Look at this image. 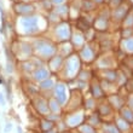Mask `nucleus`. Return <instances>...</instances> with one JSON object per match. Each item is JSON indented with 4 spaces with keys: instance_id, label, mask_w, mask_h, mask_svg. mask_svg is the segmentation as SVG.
I'll return each instance as SVG.
<instances>
[{
    "instance_id": "nucleus-19",
    "label": "nucleus",
    "mask_w": 133,
    "mask_h": 133,
    "mask_svg": "<svg viewBox=\"0 0 133 133\" xmlns=\"http://www.w3.org/2000/svg\"><path fill=\"white\" fill-rule=\"evenodd\" d=\"M86 42L87 41H86V39H85L84 33L79 32V30H73V35H71V39H70V44L73 45L74 50H75L76 52L84 47Z\"/></svg>"
},
{
    "instance_id": "nucleus-2",
    "label": "nucleus",
    "mask_w": 133,
    "mask_h": 133,
    "mask_svg": "<svg viewBox=\"0 0 133 133\" xmlns=\"http://www.w3.org/2000/svg\"><path fill=\"white\" fill-rule=\"evenodd\" d=\"M34 56L42 62H47L58 52V44L47 36H35L32 41Z\"/></svg>"
},
{
    "instance_id": "nucleus-9",
    "label": "nucleus",
    "mask_w": 133,
    "mask_h": 133,
    "mask_svg": "<svg viewBox=\"0 0 133 133\" xmlns=\"http://www.w3.org/2000/svg\"><path fill=\"white\" fill-rule=\"evenodd\" d=\"M32 105L34 110L36 111V114H39L42 117H46L50 114L49 99L45 98L42 95H39L34 98H32Z\"/></svg>"
},
{
    "instance_id": "nucleus-41",
    "label": "nucleus",
    "mask_w": 133,
    "mask_h": 133,
    "mask_svg": "<svg viewBox=\"0 0 133 133\" xmlns=\"http://www.w3.org/2000/svg\"><path fill=\"white\" fill-rule=\"evenodd\" d=\"M5 70H6L9 74H12L15 71V66H14V62H9L6 61V66H5Z\"/></svg>"
},
{
    "instance_id": "nucleus-16",
    "label": "nucleus",
    "mask_w": 133,
    "mask_h": 133,
    "mask_svg": "<svg viewBox=\"0 0 133 133\" xmlns=\"http://www.w3.org/2000/svg\"><path fill=\"white\" fill-rule=\"evenodd\" d=\"M96 111L98 112L99 116H101L103 120L108 119V117H110V119L114 120V117H115V110H114V109L111 108V105L107 102V99H105V101L99 102Z\"/></svg>"
},
{
    "instance_id": "nucleus-25",
    "label": "nucleus",
    "mask_w": 133,
    "mask_h": 133,
    "mask_svg": "<svg viewBox=\"0 0 133 133\" xmlns=\"http://www.w3.org/2000/svg\"><path fill=\"white\" fill-rule=\"evenodd\" d=\"M25 92L29 97H36V96L40 95V90H39L38 84H35L34 81H29V82H25Z\"/></svg>"
},
{
    "instance_id": "nucleus-33",
    "label": "nucleus",
    "mask_w": 133,
    "mask_h": 133,
    "mask_svg": "<svg viewBox=\"0 0 133 133\" xmlns=\"http://www.w3.org/2000/svg\"><path fill=\"white\" fill-rule=\"evenodd\" d=\"M40 128H41L42 132H47V131H51L53 130L55 127H56V123L53 122V121H51V120H49L47 117H42L41 120H40Z\"/></svg>"
},
{
    "instance_id": "nucleus-6",
    "label": "nucleus",
    "mask_w": 133,
    "mask_h": 133,
    "mask_svg": "<svg viewBox=\"0 0 133 133\" xmlns=\"http://www.w3.org/2000/svg\"><path fill=\"white\" fill-rule=\"evenodd\" d=\"M63 121L68 128H79L82 123L86 122V111L82 108L71 112H65Z\"/></svg>"
},
{
    "instance_id": "nucleus-21",
    "label": "nucleus",
    "mask_w": 133,
    "mask_h": 133,
    "mask_svg": "<svg viewBox=\"0 0 133 133\" xmlns=\"http://www.w3.org/2000/svg\"><path fill=\"white\" fill-rule=\"evenodd\" d=\"M92 28V22H90L84 16H79L75 19V30H79L81 33H86Z\"/></svg>"
},
{
    "instance_id": "nucleus-1",
    "label": "nucleus",
    "mask_w": 133,
    "mask_h": 133,
    "mask_svg": "<svg viewBox=\"0 0 133 133\" xmlns=\"http://www.w3.org/2000/svg\"><path fill=\"white\" fill-rule=\"evenodd\" d=\"M42 22H47V19L38 14L22 16V17H18L16 22V30L21 33L22 36L35 38L45 32V29H47L49 24H42Z\"/></svg>"
},
{
    "instance_id": "nucleus-8",
    "label": "nucleus",
    "mask_w": 133,
    "mask_h": 133,
    "mask_svg": "<svg viewBox=\"0 0 133 133\" xmlns=\"http://www.w3.org/2000/svg\"><path fill=\"white\" fill-rule=\"evenodd\" d=\"M52 97L59 103L62 107H65L69 99V95H68V88H66V82L62 80H58L55 85V87L52 90Z\"/></svg>"
},
{
    "instance_id": "nucleus-35",
    "label": "nucleus",
    "mask_w": 133,
    "mask_h": 133,
    "mask_svg": "<svg viewBox=\"0 0 133 133\" xmlns=\"http://www.w3.org/2000/svg\"><path fill=\"white\" fill-rule=\"evenodd\" d=\"M122 28H133V10H130V12L127 14L125 19L121 23Z\"/></svg>"
},
{
    "instance_id": "nucleus-3",
    "label": "nucleus",
    "mask_w": 133,
    "mask_h": 133,
    "mask_svg": "<svg viewBox=\"0 0 133 133\" xmlns=\"http://www.w3.org/2000/svg\"><path fill=\"white\" fill-rule=\"evenodd\" d=\"M82 61L79 57V53L74 52L73 55H70L69 57H66L64 59V64L63 68L61 70V73L58 74L59 75V80L64 81H71L74 79H76L77 74L80 73V70L82 69Z\"/></svg>"
},
{
    "instance_id": "nucleus-47",
    "label": "nucleus",
    "mask_w": 133,
    "mask_h": 133,
    "mask_svg": "<svg viewBox=\"0 0 133 133\" xmlns=\"http://www.w3.org/2000/svg\"><path fill=\"white\" fill-rule=\"evenodd\" d=\"M44 133H59V131H58V128H57V127H55L53 130L47 131V132H44Z\"/></svg>"
},
{
    "instance_id": "nucleus-30",
    "label": "nucleus",
    "mask_w": 133,
    "mask_h": 133,
    "mask_svg": "<svg viewBox=\"0 0 133 133\" xmlns=\"http://www.w3.org/2000/svg\"><path fill=\"white\" fill-rule=\"evenodd\" d=\"M92 79H93V75H92L91 70H88L87 68H85V69L82 68L76 76L77 81H84V82H87V84H90V81H91Z\"/></svg>"
},
{
    "instance_id": "nucleus-24",
    "label": "nucleus",
    "mask_w": 133,
    "mask_h": 133,
    "mask_svg": "<svg viewBox=\"0 0 133 133\" xmlns=\"http://www.w3.org/2000/svg\"><path fill=\"white\" fill-rule=\"evenodd\" d=\"M55 12H56L62 21H68V18L70 17V6L69 4H64V5H59V6H56L55 9Z\"/></svg>"
},
{
    "instance_id": "nucleus-20",
    "label": "nucleus",
    "mask_w": 133,
    "mask_h": 133,
    "mask_svg": "<svg viewBox=\"0 0 133 133\" xmlns=\"http://www.w3.org/2000/svg\"><path fill=\"white\" fill-rule=\"evenodd\" d=\"M99 75L98 77L102 81H108V82H112L116 84L117 77H119V71L115 69H107V70H99Z\"/></svg>"
},
{
    "instance_id": "nucleus-49",
    "label": "nucleus",
    "mask_w": 133,
    "mask_h": 133,
    "mask_svg": "<svg viewBox=\"0 0 133 133\" xmlns=\"http://www.w3.org/2000/svg\"><path fill=\"white\" fill-rule=\"evenodd\" d=\"M17 132H18V133H23V131H22L21 126H17Z\"/></svg>"
},
{
    "instance_id": "nucleus-12",
    "label": "nucleus",
    "mask_w": 133,
    "mask_h": 133,
    "mask_svg": "<svg viewBox=\"0 0 133 133\" xmlns=\"http://www.w3.org/2000/svg\"><path fill=\"white\" fill-rule=\"evenodd\" d=\"M14 11L18 17L29 16V15L35 14L36 6H35L33 3H15L14 4Z\"/></svg>"
},
{
    "instance_id": "nucleus-45",
    "label": "nucleus",
    "mask_w": 133,
    "mask_h": 133,
    "mask_svg": "<svg viewBox=\"0 0 133 133\" xmlns=\"http://www.w3.org/2000/svg\"><path fill=\"white\" fill-rule=\"evenodd\" d=\"M5 104H6V101H5V97H4V95L0 92V105L1 107H5Z\"/></svg>"
},
{
    "instance_id": "nucleus-42",
    "label": "nucleus",
    "mask_w": 133,
    "mask_h": 133,
    "mask_svg": "<svg viewBox=\"0 0 133 133\" xmlns=\"http://www.w3.org/2000/svg\"><path fill=\"white\" fill-rule=\"evenodd\" d=\"M53 4V6H59V5H64V4H68L69 0H51Z\"/></svg>"
},
{
    "instance_id": "nucleus-36",
    "label": "nucleus",
    "mask_w": 133,
    "mask_h": 133,
    "mask_svg": "<svg viewBox=\"0 0 133 133\" xmlns=\"http://www.w3.org/2000/svg\"><path fill=\"white\" fill-rule=\"evenodd\" d=\"M39 5L41 6L42 10L46 11V14L50 12V11H52L53 9H55V6H53V4H52L51 0H41V1H39Z\"/></svg>"
},
{
    "instance_id": "nucleus-22",
    "label": "nucleus",
    "mask_w": 133,
    "mask_h": 133,
    "mask_svg": "<svg viewBox=\"0 0 133 133\" xmlns=\"http://www.w3.org/2000/svg\"><path fill=\"white\" fill-rule=\"evenodd\" d=\"M57 81L55 80V77L51 76L49 77V79H46V80L41 81V82H39L38 86H39V90H40V95L41 93H47V92H50V93H52V90L53 87H55V85H56Z\"/></svg>"
},
{
    "instance_id": "nucleus-27",
    "label": "nucleus",
    "mask_w": 133,
    "mask_h": 133,
    "mask_svg": "<svg viewBox=\"0 0 133 133\" xmlns=\"http://www.w3.org/2000/svg\"><path fill=\"white\" fill-rule=\"evenodd\" d=\"M49 108H50V112H52V114H58V115H61V114L64 111V108L56 99L53 98V97L49 98Z\"/></svg>"
},
{
    "instance_id": "nucleus-4",
    "label": "nucleus",
    "mask_w": 133,
    "mask_h": 133,
    "mask_svg": "<svg viewBox=\"0 0 133 133\" xmlns=\"http://www.w3.org/2000/svg\"><path fill=\"white\" fill-rule=\"evenodd\" d=\"M73 35V28L69 21H61L59 23L52 25L51 29V39L56 44H63L70 41Z\"/></svg>"
},
{
    "instance_id": "nucleus-48",
    "label": "nucleus",
    "mask_w": 133,
    "mask_h": 133,
    "mask_svg": "<svg viewBox=\"0 0 133 133\" xmlns=\"http://www.w3.org/2000/svg\"><path fill=\"white\" fill-rule=\"evenodd\" d=\"M32 0H16V3H30Z\"/></svg>"
},
{
    "instance_id": "nucleus-10",
    "label": "nucleus",
    "mask_w": 133,
    "mask_h": 133,
    "mask_svg": "<svg viewBox=\"0 0 133 133\" xmlns=\"http://www.w3.org/2000/svg\"><path fill=\"white\" fill-rule=\"evenodd\" d=\"M90 92H91V97L96 99V101H104L107 99V93L104 92L103 87H102V84H101V80L98 79V76H95L90 81Z\"/></svg>"
},
{
    "instance_id": "nucleus-13",
    "label": "nucleus",
    "mask_w": 133,
    "mask_h": 133,
    "mask_svg": "<svg viewBox=\"0 0 133 133\" xmlns=\"http://www.w3.org/2000/svg\"><path fill=\"white\" fill-rule=\"evenodd\" d=\"M115 56L104 53L102 56H98V58L96 59L95 64L96 68L98 70H107V69H114V63H115Z\"/></svg>"
},
{
    "instance_id": "nucleus-18",
    "label": "nucleus",
    "mask_w": 133,
    "mask_h": 133,
    "mask_svg": "<svg viewBox=\"0 0 133 133\" xmlns=\"http://www.w3.org/2000/svg\"><path fill=\"white\" fill-rule=\"evenodd\" d=\"M92 25H93V29H95L96 32L104 33V32L108 30L109 25H110V19H109V18L103 17V16L97 15V16L95 17V19H93Z\"/></svg>"
},
{
    "instance_id": "nucleus-44",
    "label": "nucleus",
    "mask_w": 133,
    "mask_h": 133,
    "mask_svg": "<svg viewBox=\"0 0 133 133\" xmlns=\"http://www.w3.org/2000/svg\"><path fill=\"white\" fill-rule=\"evenodd\" d=\"M11 130H12V123H11V122H7L6 125H5V128H4V132H5V133H9Z\"/></svg>"
},
{
    "instance_id": "nucleus-51",
    "label": "nucleus",
    "mask_w": 133,
    "mask_h": 133,
    "mask_svg": "<svg viewBox=\"0 0 133 133\" xmlns=\"http://www.w3.org/2000/svg\"><path fill=\"white\" fill-rule=\"evenodd\" d=\"M63 133H71V132H63Z\"/></svg>"
},
{
    "instance_id": "nucleus-43",
    "label": "nucleus",
    "mask_w": 133,
    "mask_h": 133,
    "mask_svg": "<svg viewBox=\"0 0 133 133\" xmlns=\"http://www.w3.org/2000/svg\"><path fill=\"white\" fill-rule=\"evenodd\" d=\"M126 105H127V107H128L130 109H132V110H133V95H131L130 97H128Z\"/></svg>"
},
{
    "instance_id": "nucleus-32",
    "label": "nucleus",
    "mask_w": 133,
    "mask_h": 133,
    "mask_svg": "<svg viewBox=\"0 0 133 133\" xmlns=\"http://www.w3.org/2000/svg\"><path fill=\"white\" fill-rule=\"evenodd\" d=\"M114 123H115L116 127H117L121 132H122V131L130 130V127H131L130 123L127 122V121H125L120 115H115V117H114Z\"/></svg>"
},
{
    "instance_id": "nucleus-37",
    "label": "nucleus",
    "mask_w": 133,
    "mask_h": 133,
    "mask_svg": "<svg viewBox=\"0 0 133 133\" xmlns=\"http://www.w3.org/2000/svg\"><path fill=\"white\" fill-rule=\"evenodd\" d=\"M79 132L80 133H97V130H96L95 127H92L91 125H88V123H82L79 128Z\"/></svg>"
},
{
    "instance_id": "nucleus-31",
    "label": "nucleus",
    "mask_w": 133,
    "mask_h": 133,
    "mask_svg": "<svg viewBox=\"0 0 133 133\" xmlns=\"http://www.w3.org/2000/svg\"><path fill=\"white\" fill-rule=\"evenodd\" d=\"M121 117H122L125 121H127V122L130 123V125H132L133 123V110L132 109H130L127 105H125L121 110H120V114H119Z\"/></svg>"
},
{
    "instance_id": "nucleus-40",
    "label": "nucleus",
    "mask_w": 133,
    "mask_h": 133,
    "mask_svg": "<svg viewBox=\"0 0 133 133\" xmlns=\"http://www.w3.org/2000/svg\"><path fill=\"white\" fill-rule=\"evenodd\" d=\"M5 91H6V99L9 102H11V101H12V92H11L10 84H6V85H5Z\"/></svg>"
},
{
    "instance_id": "nucleus-28",
    "label": "nucleus",
    "mask_w": 133,
    "mask_h": 133,
    "mask_svg": "<svg viewBox=\"0 0 133 133\" xmlns=\"http://www.w3.org/2000/svg\"><path fill=\"white\" fill-rule=\"evenodd\" d=\"M120 50L125 53H133V38L121 39L120 41Z\"/></svg>"
},
{
    "instance_id": "nucleus-50",
    "label": "nucleus",
    "mask_w": 133,
    "mask_h": 133,
    "mask_svg": "<svg viewBox=\"0 0 133 133\" xmlns=\"http://www.w3.org/2000/svg\"><path fill=\"white\" fill-rule=\"evenodd\" d=\"M35 1H38V3H39V1H41V0H35Z\"/></svg>"
},
{
    "instance_id": "nucleus-34",
    "label": "nucleus",
    "mask_w": 133,
    "mask_h": 133,
    "mask_svg": "<svg viewBox=\"0 0 133 133\" xmlns=\"http://www.w3.org/2000/svg\"><path fill=\"white\" fill-rule=\"evenodd\" d=\"M101 130L102 133H121V131L116 127L114 122H103Z\"/></svg>"
},
{
    "instance_id": "nucleus-7",
    "label": "nucleus",
    "mask_w": 133,
    "mask_h": 133,
    "mask_svg": "<svg viewBox=\"0 0 133 133\" xmlns=\"http://www.w3.org/2000/svg\"><path fill=\"white\" fill-rule=\"evenodd\" d=\"M77 53H79V57L81 58L82 63H85V64H92V63H95L96 59L98 58L97 50L93 47V41L86 42L84 47L77 51Z\"/></svg>"
},
{
    "instance_id": "nucleus-23",
    "label": "nucleus",
    "mask_w": 133,
    "mask_h": 133,
    "mask_svg": "<svg viewBox=\"0 0 133 133\" xmlns=\"http://www.w3.org/2000/svg\"><path fill=\"white\" fill-rule=\"evenodd\" d=\"M86 123L91 125L92 127H102L103 125V119H102L99 114L97 111H92L91 114H88V116H86Z\"/></svg>"
},
{
    "instance_id": "nucleus-17",
    "label": "nucleus",
    "mask_w": 133,
    "mask_h": 133,
    "mask_svg": "<svg viewBox=\"0 0 133 133\" xmlns=\"http://www.w3.org/2000/svg\"><path fill=\"white\" fill-rule=\"evenodd\" d=\"M107 102L111 105V108L115 110V111H120L121 109L126 105V102L122 96H120L119 93H111V95H108L107 97Z\"/></svg>"
},
{
    "instance_id": "nucleus-29",
    "label": "nucleus",
    "mask_w": 133,
    "mask_h": 133,
    "mask_svg": "<svg viewBox=\"0 0 133 133\" xmlns=\"http://www.w3.org/2000/svg\"><path fill=\"white\" fill-rule=\"evenodd\" d=\"M80 9L81 11H84L85 14H91V12L97 10V5L92 0H81Z\"/></svg>"
},
{
    "instance_id": "nucleus-5",
    "label": "nucleus",
    "mask_w": 133,
    "mask_h": 133,
    "mask_svg": "<svg viewBox=\"0 0 133 133\" xmlns=\"http://www.w3.org/2000/svg\"><path fill=\"white\" fill-rule=\"evenodd\" d=\"M12 52L15 55V58L19 62L30 59L34 56L32 42L24 41V40H16L15 41V47L12 49Z\"/></svg>"
},
{
    "instance_id": "nucleus-11",
    "label": "nucleus",
    "mask_w": 133,
    "mask_h": 133,
    "mask_svg": "<svg viewBox=\"0 0 133 133\" xmlns=\"http://www.w3.org/2000/svg\"><path fill=\"white\" fill-rule=\"evenodd\" d=\"M131 7L127 5V3L125 1L123 4H121L120 6L115 7V9H112L111 11H110V19H111L112 22H115V23H119V24H121L122 23V21L125 19V17L127 16V14L130 12Z\"/></svg>"
},
{
    "instance_id": "nucleus-26",
    "label": "nucleus",
    "mask_w": 133,
    "mask_h": 133,
    "mask_svg": "<svg viewBox=\"0 0 133 133\" xmlns=\"http://www.w3.org/2000/svg\"><path fill=\"white\" fill-rule=\"evenodd\" d=\"M98 101H96L93 97H87L84 98V105L82 108L85 109V111H96L97 107H98Z\"/></svg>"
},
{
    "instance_id": "nucleus-38",
    "label": "nucleus",
    "mask_w": 133,
    "mask_h": 133,
    "mask_svg": "<svg viewBox=\"0 0 133 133\" xmlns=\"http://www.w3.org/2000/svg\"><path fill=\"white\" fill-rule=\"evenodd\" d=\"M133 38V28H121V39Z\"/></svg>"
},
{
    "instance_id": "nucleus-46",
    "label": "nucleus",
    "mask_w": 133,
    "mask_h": 133,
    "mask_svg": "<svg viewBox=\"0 0 133 133\" xmlns=\"http://www.w3.org/2000/svg\"><path fill=\"white\" fill-rule=\"evenodd\" d=\"M93 3L97 5V6H99V5H103V4H105V0H92Z\"/></svg>"
},
{
    "instance_id": "nucleus-14",
    "label": "nucleus",
    "mask_w": 133,
    "mask_h": 133,
    "mask_svg": "<svg viewBox=\"0 0 133 133\" xmlns=\"http://www.w3.org/2000/svg\"><path fill=\"white\" fill-rule=\"evenodd\" d=\"M51 76H52V74L47 68V65L42 64V65H40L33 71L32 75H30V79H32V81H34L35 84H39V82H41V81L46 80V79H49Z\"/></svg>"
},
{
    "instance_id": "nucleus-15",
    "label": "nucleus",
    "mask_w": 133,
    "mask_h": 133,
    "mask_svg": "<svg viewBox=\"0 0 133 133\" xmlns=\"http://www.w3.org/2000/svg\"><path fill=\"white\" fill-rule=\"evenodd\" d=\"M64 57H62L61 55H55L52 58H50L47 62H46V65L47 68L50 69L51 74H59L62 68H63V64H64Z\"/></svg>"
},
{
    "instance_id": "nucleus-52",
    "label": "nucleus",
    "mask_w": 133,
    "mask_h": 133,
    "mask_svg": "<svg viewBox=\"0 0 133 133\" xmlns=\"http://www.w3.org/2000/svg\"><path fill=\"white\" fill-rule=\"evenodd\" d=\"M0 5H1V1H0Z\"/></svg>"
},
{
    "instance_id": "nucleus-39",
    "label": "nucleus",
    "mask_w": 133,
    "mask_h": 133,
    "mask_svg": "<svg viewBox=\"0 0 133 133\" xmlns=\"http://www.w3.org/2000/svg\"><path fill=\"white\" fill-rule=\"evenodd\" d=\"M126 1V0H110L108 3V6L110 7V10H112V9H115V7L120 6L121 4H123Z\"/></svg>"
}]
</instances>
